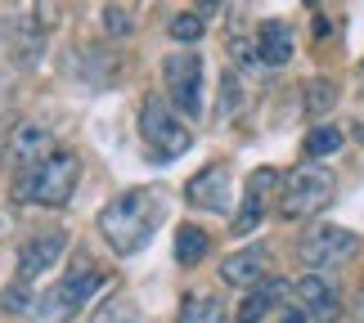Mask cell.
<instances>
[{"label": "cell", "instance_id": "obj_8", "mask_svg": "<svg viewBox=\"0 0 364 323\" xmlns=\"http://www.w3.org/2000/svg\"><path fill=\"white\" fill-rule=\"evenodd\" d=\"M50 158H54V135L46 131V126H18V131H14L5 162H9L18 175L36 171V166H41V162H50Z\"/></svg>", "mask_w": 364, "mask_h": 323}, {"label": "cell", "instance_id": "obj_11", "mask_svg": "<svg viewBox=\"0 0 364 323\" xmlns=\"http://www.w3.org/2000/svg\"><path fill=\"white\" fill-rule=\"evenodd\" d=\"M297 297H301V314H315L319 323H333V319H338V310H342L338 292L328 288L324 274H306L301 283H297Z\"/></svg>", "mask_w": 364, "mask_h": 323}, {"label": "cell", "instance_id": "obj_19", "mask_svg": "<svg viewBox=\"0 0 364 323\" xmlns=\"http://www.w3.org/2000/svg\"><path fill=\"white\" fill-rule=\"evenodd\" d=\"M279 189V171H270V166H261V171H252V180H247V202H257V207H265V198Z\"/></svg>", "mask_w": 364, "mask_h": 323}, {"label": "cell", "instance_id": "obj_25", "mask_svg": "<svg viewBox=\"0 0 364 323\" xmlns=\"http://www.w3.org/2000/svg\"><path fill=\"white\" fill-rule=\"evenodd\" d=\"M279 323H311V319H306L301 310H288V314H284V319H279Z\"/></svg>", "mask_w": 364, "mask_h": 323}, {"label": "cell", "instance_id": "obj_1", "mask_svg": "<svg viewBox=\"0 0 364 323\" xmlns=\"http://www.w3.org/2000/svg\"><path fill=\"white\" fill-rule=\"evenodd\" d=\"M162 216H166V202H162L158 189H131L100 212V234L108 238V247H113L117 256H135V251H144L149 238L158 234Z\"/></svg>", "mask_w": 364, "mask_h": 323}, {"label": "cell", "instance_id": "obj_24", "mask_svg": "<svg viewBox=\"0 0 364 323\" xmlns=\"http://www.w3.org/2000/svg\"><path fill=\"white\" fill-rule=\"evenodd\" d=\"M23 305H27V292H23V288H14V292H5V310H9V314H18Z\"/></svg>", "mask_w": 364, "mask_h": 323}, {"label": "cell", "instance_id": "obj_23", "mask_svg": "<svg viewBox=\"0 0 364 323\" xmlns=\"http://www.w3.org/2000/svg\"><path fill=\"white\" fill-rule=\"evenodd\" d=\"M243 104V94H239V77L225 72V81H220V117H230L234 108Z\"/></svg>", "mask_w": 364, "mask_h": 323}, {"label": "cell", "instance_id": "obj_18", "mask_svg": "<svg viewBox=\"0 0 364 323\" xmlns=\"http://www.w3.org/2000/svg\"><path fill=\"white\" fill-rule=\"evenodd\" d=\"M338 148H342L338 126H315V131L306 135V153H311V158H324V153H338Z\"/></svg>", "mask_w": 364, "mask_h": 323}, {"label": "cell", "instance_id": "obj_13", "mask_svg": "<svg viewBox=\"0 0 364 323\" xmlns=\"http://www.w3.org/2000/svg\"><path fill=\"white\" fill-rule=\"evenodd\" d=\"M220 278L234 288H247L257 283V278H265V251L261 247H247V251H234V256H225V265H220Z\"/></svg>", "mask_w": 364, "mask_h": 323}, {"label": "cell", "instance_id": "obj_9", "mask_svg": "<svg viewBox=\"0 0 364 323\" xmlns=\"http://www.w3.org/2000/svg\"><path fill=\"white\" fill-rule=\"evenodd\" d=\"M185 198L203 212H230L234 207V185H230V171L225 166H207L185 185Z\"/></svg>", "mask_w": 364, "mask_h": 323}, {"label": "cell", "instance_id": "obj_10", "mask_svg": "<svg viewBox=\"0 0 364 323\" xmlns=\"http://www.w3.org/2000/svg\"><path fill=\"white\" fill-rule=\"evenodd\" d=\"M63 247H68L63 234H36V238H27V243L18 247V274H23V283H32L36 274H50V265L63 256Z\"/></svg>", "mask_w": 364, "mask_h": 323}, {"label": "cell", "instance_id": "obj_16", "mask_svg": "<svg viewBox=\"0 0 364 323\" xmlns=\"http://www.w3.org/2000/svg\"><path fill=\"white\" fill-rule=\"evenodd\" d=\"M207 256V234L198 224H180L176 229V261L180 265H198Z\"/></svg>", "mask_w": 364, "mask_h": 323}, {"label": "cell", "instance_id": "obj_21", "mask_svg": "<svg viewBox=\"0 0 364 323\" xmlns=\"http://www.w3.org/2000/svg\"><path fill=\"white\" fill-rule=\"evenodd\" d=\"M203 32H207V23L198 18V13H176V18H171V36L185 40V45H189V40H198Z\"/></svg>", "mask_w": 364, "mask_h": 323}, {"label": "cell", "instance_id": "obj_20", "mask_svg": "<svg viewBox=\"0 0 364 323\" xmlns=\"http://www.w3.org/2000/svg\"><path fill=\"white\" fill-rule=\"evenodd\" d=\"M333 104H338V86H333V81H311V86H306V108L311 112H328Z\"/></svg>", "mask_w": 364, "mask_h": 323}, {"label": "cell", "instance_id": "obj_15", "mask_svg": "<svg viewBox=\"0 0 364 323\" xmlns=\"http://www.w3.org/2000/svg\"><path fill=\"white\" fill-rule=\"evenodd\" d=\"M176 323H225V310H220L216 297H207V292H193V297H185V305H180Z\"/></svg>", "mask_w": 364, "mask_h": 323}, {"label": "cell", "instance_id": "obj_4", "mask_svg": "<svg viewBox=\"0 0 364 323\" xmlns=\"http://www.w3.org/2000/svg\"><path fill=\"white\" fill-rule=\"evenodd\" d=\"M333 175L324 171V166H297L288 180H284V212L288 220H297V216H315V212H324V207L333 202Z\"/></svg>", "mask_w": 364, "mask_h": 323}, {"label": "cell", "instance_id": "obj_5", "mask_svg": "<svg viewBox=\"0 0 364 323\" xmlns=\"http://www.w3.org/2000/svg\"><path fill=\"white\" fill-rule=\"evenodd\" d=\"M139 135H144V144L158 153V158H180V153L193 144V135L176 121V112L166 108V99H158V94H149L144 108H139Z\"/></svg>", "mask_w": 364, "mask_h": 323}, {"label": "cell", "instance_id": "obj_6", "mask_svg": "<svg viewBox=\"0 0 364 323\" xmlns=\"http://www.w3.org/2000/svg\"><path fill=\"white\" fill-rule=\"evenodd\" d=\"M162 77H166V94L180 112L198 117L203 112V59L193 50H180L162 63Z\"/></svg>", "mask_w": 364, "mask_h": 323}, {"label": "cell", "instance_id": "obj_26", "mask_svg": "<svg viewBox=\"0 0 364 323\" xmlns=\"http://www.w3.org/2000/svg\"><path fill=\"white\" fill-rule=\"evenodd\" d=\"M5 234H9V212L0 207V238H5Z\"/></svg>", "mask_w": 364, "mask_h": 323}, {"label": "cell", "instance_id": "obj_17", "mask_svg": "<svg viewBox=\"0 0 364 323\" xmlns=\"http://www.w3.org/2000/svg\"><path fill=\"white\" fill-rule=\"evenodd\" d=\"M90 323H144V319H139V310L126 297H113V301H104L100 310L90 314Z\"/></svg>", "mask_w": 364, "mask_h": 323}, {"label": "cell", "instance_id": "obj_12", "mask_svg": "<svg viewBox=\"0 0 364 323\" xmlns=\"http://www.w3.org/2000/svg\"><path fill=\"white\" fill-rule=\"evenodd\" d=\"M257 59H261L265 67H284V63L292 59V27H288V23L270 18V23L261 27V36H257Z\"/></svg>", "mask_w": 364, "mask_h": 323}, {"label": "cell", "instance_id": "obj_14", "mask_svg": "<svg viewBox=\"0 0 364 323\" xmlns=\"http://www.w3.org/2000/svg\"><path fill=\"white\" fill-rule=\"evenodd\" d=\"M279 297H284V283H279V278H270V283H261L257 292H247L234 319H239V323H261L265 310H274V305H279Z\"/></svg>", "mask_w": 364, "mask_h": 323}, {"label": "cell", "instance_id": "obj_22", "mask_svg": "<svg viewBox=\"0 0 364 323\" xmlns=\"http://www.w3.org/2000/svg\"><path fill=\"white\" fill-rule=\"evenodd\" d=\"M104 23H108V32H113V36H126V32H135V9L104 5Z\"/></svg>", "mask_w": 364, "mask_h": 323}, {"label": "cell", "instance_id": "obj_7", "mask_svg": "<svg viewBox=\"0 0 364 323\" xmlns=\"http://www.w3.org/2000/svg\"><path fill=\"white\" fill-rule=\"evenodd\" d=\"M360 251V238L342 224H324L311 238H301V261L315 265V270H333V265H346Z\"/></svg>", "mask_w": 364, "mask_h": 323}, {"label": "cell", "instance_id": "obj_3", "mask_svg": "<svg viewBox=\"0 0 364 323\" xmlns=\"http://www.w3.org/2000/svg\"><path fill=\"white\" fill-rule=\"evenodd\" d=\"M100 288H104V274H100V270H77V274H68L63 283H54L46 297L36 301L41 323H68V319H77L81 310H86V301H90Z\"/></svg>", "mask_w": 364, "mask_h": 323}, {"label": "cell", "instance_id": "obj_2", "mask_svg": "<svg viewBox=\"0 0 364 323\" xmlns=\"http://www.w3.org/2000/svg\"><path fill=\"white\" fill-rule=\"evenodd\" d=\"M77 175H81V162L73 153H54L50 162H41L36 171H27L14 180V198L18 202H41V207H63L77 189Z\"/></svg>", "mask_w": 364, "mask_h": 323}]
</instances>
